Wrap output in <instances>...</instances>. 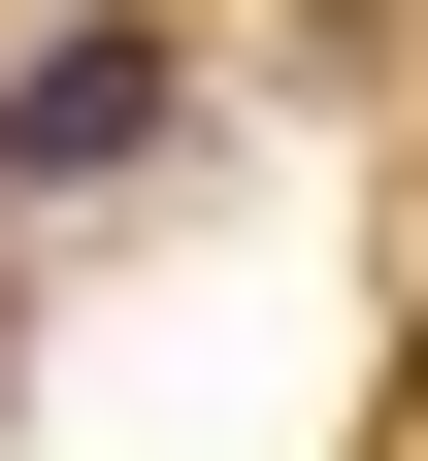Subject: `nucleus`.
Masks as SVG:
<instances>
[{
    "mask_svg": "<svg viewBox=\"0 0 428 461\" xmlns=\"http://www.w3.org/2000/svg\"><path fill=\"white\" fill-rule=\"evenodd\" d=\"M198 132V33H132V0H67L33 67H0V198H99V165Z\"/></svg>",
    "mask_w": 428,
    "mask_h": 461,
    "instance_id": "obj_1",
    "label": "nucleus"
}]
</instances>
